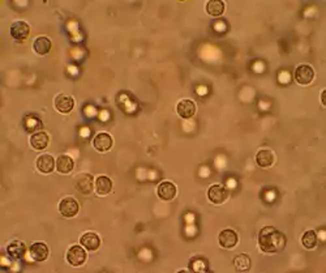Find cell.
<instances>
[{
  "mask_svg": "<svg viewBox=\"0 0 326 273\" xmlns=\"http://www.w3.org/2000/svg\"><path fill=\"white\" fill-rule=\"evenodd\" d=\"M258 246L266 253H276L286 247V236L273 226H265L258 234Z\"/></svg>",
  "mask_w": 326,
  "mask_h": 273,
  "instance_id": "obj_1",
  "label": "cell"
},
{
  "mask_svg": "<svg viewBox=\"0 0 326 273\" xmlns=\"http://www.w3.org/2000/svg\"><path fill=\"white\" fill-rule=\"evenodd\" d=\"M88 259V253L82 246H72L67 252V261L72 266H81Z\"/></svg>",
  "mask_w": 326,
  "mask_h": 273,
  "instance_id": "obj_2",
  "label": "cell"
},
{
  "mask_svg": "<svg viewBox=\"0 0 326 273\" xmlns=\"http://www.w3.org/2000/svg\"><path fill=\"white\" fill-rule=\"evenodd\" d=\"M74 187L76 190L78 191L82 195H90L94 190V178L90 175V174H78L76 178H74Z\"/></svg>",
  "mask_w": 326,
  "mask_h": 273,
  "instance_id": "obj_3",
  "label": "cell"
},
{
  "mask_svg": "<svg viewBox=\"0 0 326 273\" xmlns=\"http://www.w3.org/2000/svg\"><path fill=\"white\" fill-rule=\"evenodd\" d=\"M78 203L74 197H64L59 203V212L60 214L66 218H72L78 213Z\"/></svg>",
  "mask_w": 326,
  "mask_h": 273,
  "instance_id": "obj_4",
  "label": "cell"
},
{
  "mask_svg": "<svg viewBox=\"0 0 326 273\" xmlns=\"http://www.w3.org/2000/svg\"><path fill=\"white\" fill-rule=\"evenodd\" d=\"M295 80L300 85H310L314 80V71L308 64H300L295 70Z\"/></svg>",
  "mask_w": 326,
  "mask_h": 273,
  "instance_id": "obj_5",
  "label": "cell"
},
{
  "mask_svg": "<svg viewBox=\"0 0 326 273\" xmlns=\"http://www.w3.org/2000/svg\"><path fill=\"white\" fill-rule=\"evenodd\" d=\"M208 197H209L212 203L216 204V205H220V204H223L227 200L228 191L223 186H220V184H213L208 190Z\"/></svg>",
  "mask_w": 326,
  "mask_h": 273,
  "instance_id": "obj_6",
  "label": "cell"
},
{
  "mask_svg": "<svg viewBox=\"0 0 326 273\" xmlns=\"http://www.w3.org/2000/svg\"><path fill=\"white\" fill-rule=\"evenodd\" d=\"M178 193L176 186L172 183V182H168V180H164L162 183H160V186L156 187V195L160 200H164V201H171V200L175 199Z\"/></svg>",
  "mask_w": 326,
  "mask_h": 273,
  "instance_id": "obj_7",
  "label": "cell"
},
{
  "mask_svg": "<svg viewBox=\"0 0 326 273\" xmlns=\"http://www.w3.org/2000/svg\"><path fill=\"white\" fill-rule=\"evenodd\" d=\"M112 137L106 132L98 133L96 137L93 139V147L96 152L100 153H106L112 148Z\"/></svg>",
  "mask_w": 326,
  "mask_h": 273,
  "instance_id": "obj_8",
  "label": "cell"
},
{
  "mask_svg": "<svg viewBox=\"0 0 326 273\" xmlns=\"http://www.w3.org/2000/svg\"><path fill=\"white\" fill-rule=\"evenodd\" d=\"M218 240H220V247L227 248V250H231V248H234V247L236 246L239 238H238V234L235 230L224 229L220 233Z\"/></svg>",
  "mask_w": 326,
  "mask_h": 273,
  "instance_id": "obj_9",
  "label": "cell"
},
{
  "mask_svg": "<svg viewBox=\"0 0 326 273\" xmlns=\"http://www.w3.org/2000/svg\"><path fill=\"white\" fill-rule=\"evenodd\" d=\"M36 165H37V169L40 173L50 174L56 167V161H55V158L51 154H40L37 158Z\"/></svg>",
  "mask_w": 326,
  "mask_h": 273,
  "instance_id": "obj_10",
  "label": "cell"
},
{
  "mask_svg": "<svg viewBox=\"0 0 326 273\" xmlns=\"http://www.w3.org/2000/svg\"><path fill=\"white\" fill-rule=\"evenodd\" d=\"M30 27L25 21H14L10 27V36L16 41H24L29 37Z\"/></svg>",
  "mask_w": 326,
  "mask_h": 273,
  "instance_id": "obj_11",
  "label": "cell"
},
{
  "mask_svg": "<svg viewBox=\"0 0 326 273\" xmlns=\"http://www.w3.org/2000/svg\"><path fill=\"white\" fill-rule=\"evenodd\" d=\"M29 253L34 261H44L48 257V247L44 242H36L30 246Z\"/></svg>",
  "mask_w": 326,
  "mask_h": 273,
  "instance_id": "obj_12",
  "label": "cell"
},
{
  "mask_svg": "<svg viewBox=\"0 0 326 273\" xmlns=\"http://www.w3.org/2000/svg\"><path fill=\"white\" fill-rule=\"evenodd\" d=\"M176 113L183 119H190L196 114V105L190 100H182L176 105Z\"/></svg>",
  "mask_w": 326,
  "mask_h": 273,
  "instance_id": "obj_13",
  "label": "cell"
},
{
  "mask_svg": "<svg viewBox=\"0 0 326 273\" xmlns=\"http://www.w3.org/2000/svg\"><path fill=\"white\" fill-rule=\"evenodd\" d=\"M74 101L72 97L66 96V94H59L55 98V109L59 111L60 114H70L74 110Z\"/></svg>",
  "mask_w": 326,
  "mask_h": 273,
  "instance_id": "obj_14",
  "label": "cell"
},
{
  "mask_svg": "<svg viewBox=\"0 0 326 273\" xmlns=\"http://www.w3.org/2000/svg\"><path fill=\"white\" fill-rule=\"evenodd\" d=\"M81 246L88 251H96L100 246V238L96 233H85L80 238Z\"/></svg>",
  "mask_w": 326,
  "mask_h": 273,
  "instance_id": "obj_15",
  "label": "cell"
},
{
  "mask_svg": "<svg viewBox=\"0 0 326 273\" xmlns=\"http://www.w3.org/2000/svg\"><path fill=\"white\" fill-rule=\"evenodd\" d=\"M94 190H96V195L100 196H106L112 191V180L106 175H100L96 179L94 183Z\"/></svg>",
  "mask_w": 326,
  "mask_h": 273,
  "instance_id": "obj_16",
  "label": "cell"
},
{
  "mask_svg": "<svg viewBox=\"0 0 326 273\" xmlns=\"http://www.w3.org/2000/svg\"><path fill=\"white\" fill-rule=\"evenodd\" d=\"M48 143H50V137L44 131H38V132L33 133L32 137H30V145L36 150L46 149Z\"/></svg>",
  "mask_w": 326,
  "mask_h": 273,
  "instance_id": "obj_17",
  "label": "cell"
},
{
  "mask_svg": "<svg viewBox=\"0 0 326 273\" xmlns=\"http://www.w3.org/2000/svg\"><path fill=\"white\" fill-rule=\"evenodd\" d=\"M74 167V158L68 154H62L56 158V170L60 174H70Z\"/></svg>",
  "mask_w": 326,
  "mask_h": 273,
  "instance_id": "obj_18",
  "label": "cell"
},
{
  "mask_svg": "<svg viewBox=\"0 0 326 273\" xmlns=\"http://www.w3.org/2000/svg\"><path fill=\"white\" fill-rule=\"evenodd\" d=\"M7 252L12 259H22L25 256V252H26V247L20 240H14L12 243L7 246Z\"/></svg>",
  "mask_w": 326,
  "mask_h": 273,
  "instance_id": "obj_19",
  "label": "cell"
},
{
  "mask_svg": "<svg viewBox=\"0 0 326 273\" xmlns=\"http://www.w3.org/2000/svg\"><path fill=\"white\" fill-rule=\"evenodd\" d=\"M276 161L274 153L269 149H261L256 154V162L260 167H270Z\"/></svg>",
  "mask_w": 326,
  "mask_h": 273,
  "instance_id": "obj_20",
  "label": "cell"
},
{
  "mask_svg": "<svg viewBox=\"0 0 326 273\" xmlns=\"http://www.w3.org/2000/svg\"><path fill=\"white\" fill-rule=\"evenodd\" d=\"M205 10H206L209 16L220 17L224 14V3L220 2V0H210V2L206 3Z\"/></svg>",
  "mask_w": 326,
  "mask_h": 273,
  "instance_id": "obj_21",
  "label": "cell"
},
{
  "mask_svg": "<svg viewBox=\"0 0 326 273\" xmlns=\"http://www.w3.org/2000/svg\"><path fill=\"white\" fill-rule=\"evenodd\" d=\"M33 49L38 55H46L51 50V41L47 37H38L34 41Z\"/></svg>",
  "mask_w": 326,
  "mask_h": 273,
  "instance_id": "obj_22",
  "label": "cell"
},
{
  "mask_svg": "<svg viewBox=\"0 0 326 273\" xmlns=\"http://www.w3.org/2000/svg\"><path fill=\"white\" fill-rule=\"evenodd\" d=\"M24 127H25L26 132L36 133L38 130L42 128V122L36 115H26L24 118Z\"/></svg>",
  "mask_w": 326,
  "mask_h": 273,
  "instance_id": "obj_23",
  "label": "cell"
},
{
  "mask_svg": "<svg viewBox=\"0 0 326 273\" xmlns=\"http://www.w3.org/2000/svg\"><path fill=\"white\" fill-rule=\"evenodd\" d=\"M317 242H318V238H317L316 231L313 230H308L302 236V244L306 250H313L317 246Z\"/></svg>",
  "mask_w": 326,
  "mask_h": 273,
  "instance_id": "obj_24",
  "label": "cell"
},
{
  "mask_svg": "<svg viewBox=\"0 0 326 273\" xmlns=\"http://www.w3.org/2000/svg\"><path fill=\"white\" fill-rule=\"evenodd\" d=\"M250 259L248 255H246V253H240V255H238L235 259H234V265H235V268H236L238 270H240V272H246V270L250 269Z\"/></svg>",
  "mask_w": 326,
  "mask_h": 273,
  "instance_id": "obj_25",
  "label": "cell"
},
{
  "mask_svg": "<svg viewBox=\"0 0 326 273\" xmlns=\"http://www.w3.org/2000/svg\"><path fill=\"white\" fill-rule=\"evenodd\" d=\"M325 90H322V92H321V104H322V106H325V100H324V97H325Z\"/></svg>",
  "mask_w": 326,
  "mask_h": 273,
  "instance_id": "obj_26",
  "label": "cell"
}]
</instances>
